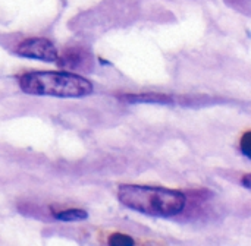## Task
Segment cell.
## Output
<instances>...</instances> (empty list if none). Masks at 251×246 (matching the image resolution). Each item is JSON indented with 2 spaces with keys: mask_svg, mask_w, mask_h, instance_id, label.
<instances>
[{
  "mask_svg": "<svg viewBox=\"0 0 251 246\" xmlns=\"http://www.w3.org/2000/svg\"><path fill=\"white\" fill-rule=\"evenodd\" d=\"M118 198L122 205L153 217H175L184 211L187 198L182 192L143 185L119 186Z\"/></svg>",
  "mask_w": 251,
  "mask_h": 246,
  "instance_id": "cell-1",
  "label": "cell"
},
{
  "mask_svg": "<svg viewBox=\"0 0 251 246\" xmlns=\"http://www.w3.org/2000/svg\"><path fill=\"white\" fill-rule=\"evenodd\" d=\"M19 87L29 95H46L59 98H82L93 92V84L71 72L34 70L19 78Z\"/></svg>",
  "mask_w": 251,
  "mask_h": 246,
  "instance_id": "cell-2",
  "label": "cell"
},
{
  "mask_svg": "<svg viewBox=\"0 0 251 246\" xmlns=\"http://www.w3.org/2000/svg\"><path fill=\"white\" fill-rule=\"evenodd\" d=\"M15 53L21 57L35 59L43 62H57V50L51 41L46 38H28L18 44Z\"/></svg>",
  "mask_w": 251,
  "mask_h": 246,
  "instance_id": "cell-3",
  "label": "cell"
},
{
  "mask_svg": "<svg viewBox=\"0 0 251 246\" xmlns=\"http://www.w3.org/2000/svg\"><path fill=\"white\" fill-rule=\"evenodd\" d=\"M124 101L128 103H153V104H172L174 100L171 95L147 92V94H124L121 97Z\"/></svg>",
  "mask_w": 251,
  "mask_h": 246,
  "instance_id": "cell-4",
  "label": "cell"
},
{
  "mask_svg": "<svg viewBox=\"0 0 251 246\" xmlns=\"http://www.w3.org/2000/svg\"><path fill=\"white\" fill-rule=\"evenodd\" d=\"M90 60V54L81 51L79 48H74L66 51V54H63V57L60 59V62H57L60 66H66V67H72V69H78L84 65H87V62Z\"/></svg>",
  "mask_w": 251,
  "mask_h": 246,
  "instance_id": "cell-5",
  "label": "cell"
},
{
  "mask_svg": "<svg viewBox=\"0 0 251 246\" xmlns=\"http://www.w3.org/2000/svg\"><path fill=\"white\" fill-rule=\"evenodd\" d=\"M88 217L87 211L79 210V208H71V210H65L56 214V219L60 222H81L85 220Z\"/></svg>",
  "mask_w": 251,
  "mask_h": 246,
  "instance_id": "cell-6",
  "label": "cell"
},
{
  "mask_svg": "<svg viewBox=\"0 0 251 246\" xmlns=\"http://www.w3.org/2000/svg\"><path fill=\"white\" fill-rule=\"evenodd\" d=\"M109 245L112 246H132L134 245V239H131L126 235H121V233H115L109 238Z\"/></svg>",
  "mask_w": 251,
  "mask_h": 246,
  "instance_id": "cell-7",
  "label": "cell"
},
{
  "mask_svg": "<svg viewBox=\"0 0 251 246\" xmlns=\"http://www.w3.org/2000/svg\"><path fill=\"white\" fill-rule=\"evenodd\" d=\"M250 138H251V134L250 132H246V135L243 136V139H241V151L244 153V156L246 157H251V150H250Z\"/></svg>",
  "mask_w": 251,
  "mask_h": 246,
  "instance_id": "cell-8",
  "label": "cell"
},
{
  "mask_svg": "<svg viewBox=\"0 0 251 246\" xmlns=\"http://www.w3.org/2000/svg\"><path fill=\"white\" fill-rule=\"evenodd\" d=\"M250 179H251V176L250 175H246L244 178H243V185L247 188V189H250L251 188V185H250Z\"/></svg>",
  "mask_w": 251,
  "mask_h": 246,
  "instance_id": "cell-9",
  "label": "cell"
}]
</instances>
